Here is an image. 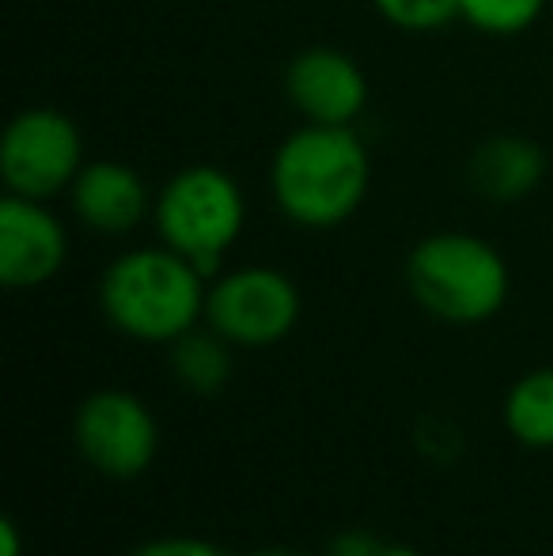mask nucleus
I'll list each match as a JSON object with an SVG mask.
<instances>
[{"instance_id": "1", "label": "nucleus", "mask_w": 553, "mask_h": 556, "mask_svg": "<svg viewBox=\"0 0 553 556\" xmlns=\"http://www.w3.org/2000/svg\"><path fill=\"white\" fill-rule=\"evenodd\" d=\"M372 190V155L356 125L303 122L269 160V193L288 224L330 231L353 220Z\"/></svg>"}, {"instance_id": "2", "label": "nucleus", "mask_w": 553, "mask_h": 556, "mask_svg": "<svg viewBox=\"0 0 553 556\" xmlns=\"http://www.w3.org/2000/svg\"><path fill=\"white\" fill-rule=\"evenodd\" d=\"M209 277L171 247L118 254L99 280L103 318L129 341L175 344L205 323Z\"/></svg>"}, {"instance_id": "3", "label": "nucleus", "mask_w": 553, "mask_h": 556, "mask_svg": "<svg viewBox=\"0 0 553 556\" xmlns=\"http://www.w3.org/2000/svg\"><path fill=\"white\" fill-rule=\"evenodd\" d=\"M406 285L420 311L451 326H481L508 303L512 273L501 250L470 231L425 235L406 262Z\"/></svg>"}, {"instance_id": "4", "label": "nucleus", "mask_w": 553, "mask_h": 556, "mask_svg": "<svg viewBox=\"0 0 553 556\" xmlns=\"http://www.w3.org/2000/svg\"><path fill=\"white\" fill-rule=\"evenodd\" d=\"M160 242L190 257L209 280L221 273V262L239 242L247 227L243 186L213 163L183 167L160 186L152 208Z\"/></svg>"}, {"instance_id": "5", "label": "nucleus", "mask_w": 553, "mask_h": 556, "mask_svg": "<svg viewBox=\"0 0 553 556\" xmlns=\"http://www.w3.org/2000/svg\"><path fill=\"white\" fill-rule=\"evenodd\" d=\"M84 137L68 114L53 106H27L0 137V182L4 193L53 201L73 190L84 170Z\"/></svg>"}, {"instance_id": "6", "label": "nucleus", "mask_w": 553, "mask_h": 556, "mask_svg": "<svg viewBox=\"0 0 553 556\" xmlns=\"http://www.w3.org/2000/svg\"><path fill=\"white\" fill-rule=\"evenodd\" d=\"M303 295L274 265H239L209 280L205 326L236 349H269L296 330Z\"/></svg>"}, {"instance_id": "7", "label": "nucleus", "mask_w": 553, "mask_h": 556, "mask_svg": "<svg viewBox=\"0 0 553 556\" xmlns=\"http://www.w3.org/2000/svg\"><path fill=\"white\" fill-rule=\"evenodd\" d=\"M80 458L111 481H137L160 451V425L152 409L129 390H96L73 420Z\"/></svg>"}, {"instance_id": "8", "label": "nucleus", "mask_w": 553, "mask_h": 556, "mask_svg": "<svg viewBox=\"0 0 553 556\" xmlns=\"http://www.w3.org/2000/svg\"><path fill=\"white\" fill-rule=\"evenodd\" d=\"M288 106L311 125H356L368 111V76L338 46H307L285 68Z\"/></svg>"}, {"instance_id": "9", "label": "nucleus", "mask_w": 553, "mask_h": 556, "mask_svg": "<svg viewBox=\"0 0 553 556\" xmlns=\"http://www.w3.org/2000/svg\"><path fill=\"white\" fill-rule=\"evenodd\" d=\"M68 231L50 201L4 193L0 201V280L12 292L42 288L65 269Z\"/></svg>"}, {"instance_id": "10", "label": "nucleus", "mask_w": 553, "mask_h": 556, "mask_svg": "<svg viewBox=\"0 0 553 556\" xmlns=\"http://www.w3.org/2000/svg\"><path fill=\"white\" fill-rule=\"evenodd\" d=\"M76 220L99 235H129L152 216L155 198L129 163L91 160L68 190Z\"/></svg>"}, {"instance_id": "11", "label": "nucleus", "mask_w": 553, "mask_h": 556, "mask_svg": "<svg viewBox=\"0 0 553 556\" xmlns=\"http://www.w3.org/2000/svg\"><path fill=\"white\" fill-rule=\"evenodd\" d=\"M546 170V148L531 137H516V132H497V137L481 140L466 160V178H470L474 193L497 201V205L531 198Z\"/></svg>"}, {"instance_id": "12", "label": "nucleus", "mask_w": 553, "mask_h": 556, "mask_svg": "<svg viewBox=\"0 0 553 556\" xmlns=\"http://www.w3.org/2000/svg\"><path fill=\"white\" fill-rule=\"evenodd\" d=\"M167 364L171 375L183 390L190 394H221L231 379V349L236 344L224 341L216 330H190L183 333L175 344H167Z\"/></svg>"}, {"instance_id": "13", "label": "nucleus", "mask_w": 553, "mask_h": 556, "mask_svg": "<svg viewBox=\"0 0 553 556\" xmlns=\"http://www.w3.org/2000/svg\"><path fill=\"white\" fill-rule=\"evenodd\" d=\"M504 428L527 451H553V367L516 379L504 397Z\"/></svg>"}, {"instance_id": "14", "label": "nucleus", "mask_w": 553, "mask_h": 556, "mask_svg": "<svg viewBox=\"0 0 553 556\" xmlns=\"http://www.w3.org/2000/svg\"><path fill=\"white\" fill-rule=\"evenodd\" d=\"M546 12V0H458V20L478 35L516 38L531 30Z\"/></svg>"}, {"instance_id": "15", "label": "nucleus", "mask_w": 553, "mask_h": 556, "mask_svg": "<svg viewBox=\"0 0 553 556\" xmlns=\"http://www.w3.org/2000/svg\"><path fill=\"white\" fill-rule=\"evenodd\" d=\"M376 12L406 35H432L458 20V0H372Z\"/></svg>"}, {"instance_id": "16", "label": "nucleus", "mask_w": 553, "mask_h": 556, "mask_svg": "<svg viewBox=\"0 0 553 556\" xmlns=\"http://www.w3.org/2000/svg\"><path fill=\"white\" fill-rule=\"evenodd\" d=\"M134 556H224L213 542L190 534H171V538H152L144 542Z\"/></svg>"}, {"instance_id": "17", "label": "nucleus", "mask_w": 553, "mask_h": 556, "mask_svg": "<svg viewBox=\"0 0 553 556\" xmlns=\"http://www.w3.org/2000/svg\"><path fill=\"white\" fill-rule=\"evenodd\" d=\"M379 553H384V545L372 534H364V530H345V534L334 538L330 549H326V556H379Z\"/></svg>"}, {"instance_id": "18", "label": "nucleus", "mask_w": 553, "mask_h": 556, "mask_svg": "<svg viewBox=\"0 0 553 556\" xmlns=\"http://www.w3.org/2000/svg\"><path fill=\"white\" fill-rule=\"evenodd\" d=\"M0 556H23V538L12 519L0 522Z\"/></svg>"}, {"instance_id": "19", "label": "nucleus", "mask_w": 553, "mask_h": 556, "mask_svg": "<svg viewBox=\"0 0 553 556\" xmlns=\"http://www.w3.org/2000/svg\"><path fill=\"white\" fill-rule=\"evenodd\" d=\"M379 556H420V553L410 549V545H384V553Z\"/></svg>"}, {"instance_id": "20", "label": "nucleus", "mask_w": 553, "mask_h": 556, "mask_svg": "<svg viewBox=\"0 0 553 556\" xmlns=\"http://www.w3.org/2000/svg\"><path fill=\"white\" fill-rule=\"evenodd\" d=\"M251 556H303V553H296V549H259Z\"/></svg>"}]
</instances>
